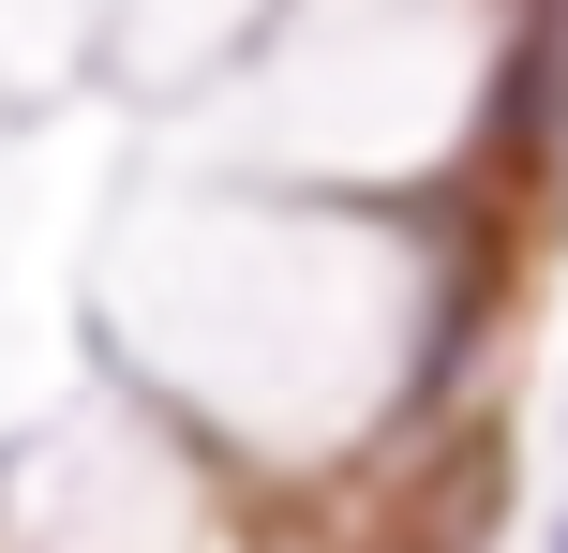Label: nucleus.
<instances>
[{
	"instance_id": "1",
	"label": "nucleus",
	"mask_w": 568,
	"mask_h": 553,
	"mask_svg": "<svg viewBox=\"0 0 568 553\" xmlns=\"http://www.w3.org/2000/svg\"><path fill=\"white\" fill-rule=\"evenodd\" d=\"M554 553H568V539H554Z\"/></svg>"
}]
</instances>
